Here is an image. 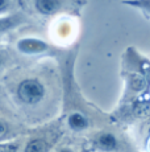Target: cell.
Here are the masks:
<instances>
[{
    "label": "cell",
    "instance_id": "cell-1",
    "mask_svg": "<svg viewBox=\"0 0 150 152\" xmlns=\"http://www.w3.org/2000/svg\"><path fill=\"white\" fill-rule=\"evenodd\" d=\"M91 147L95 152H125L126 143L115 131L102 130L94 134Z\"/></svg>",
    "mask_w": 150,
    "mask_h": 152
},
{
    "label": "cell",
    "instance_id": "cell-2",
    "mask_svg": "<svg viewBox=\"0 0 150 152\" xmlns=\"http://www.w3.org/2000/svg\"><path fill=\"white\" fill-rule=\"evenodd\" d=\"M86 0H34V8L44 16H51L63 11H79Z\"/></svg>",
    "mask_w": 150,
    "mask_h": 152
},
{
    "label": "cell",
    "instance_id": "cell-3",
    "mask_svg": "<svg viewBox=\"0 0 150 152\" xmlns=\"http://www.w3.org/2000/svg\"><path fill=\"white\" fill-rule=\"evenodd\" d=\"M17 95L25 104H37L45 98L46 89L44 83L36 78H28L19 85Z\"/></svg>",
    "mask_w": 150,
    "mask_h": 152
},
{
    "label": "cell",
    "instance_id": "cell-4",
    "mask_svg": "<svg viewBox=\"0 0 150 152\" xmlns=\"http://www.w3.org/2000/svg\"><path fill=\"white\" fill-rule=\"evenodd\" d=\"M49 45L45 41L34 37H25L17 42V49L24 54H40L48 50Z\"/></svg>",
    "mask_w": 150,
    "mask_h": 152
},
{
    "label": "cell",
    "instance_id": "cell-5",
    "mask_svg": "<svg viewBox=\"0 0 150 152\" xmlns=\"http://www.w3.org/2000/svg\"><path fill=\"white\" fill-rule=\"evenodd\" d=\"M67 126L74 132H83V131L90 128L91 121L84 113L74 111L67 116Z\"/></svg>",
    "mask_w": 150,
    "mask_h": 152
},
{
    "label": "cell",
    "instance_id": "cell-6",
    "mask_svg": "<svg viewBox=\"0 0 150 152\" xmlns=\"http://www.w3.org/2000/svg\"><path fill=\"white\" fill-rule=\"evenodd\" d=\"M124 3L134 7L136 10H140L144 15L150 17V0H125Z\"/></svg>",
    "mask_w": 150,
    "mask_h": 152
},
{
    "label": "cell",
    "instance_id": "cell-7",
    "mask_svg": "<svg viewBox=\"0 0 150 152\" xmlns=\"http://www.w3.org/2000/svg\"><path fill=\"white\" fill-rule=\"evenodd\" d=\"M25 152H48V144L42 139H33L25 147Z\"/></svg>",
    "mask_w": 150,
    "mask_h": 152
},
{
    "label": "cell",
    "instance_id": "cell-8",
    "mask_svg": "<svg viewBox=\"0 0 150 152\" xmlns=\"http://www.w3.org/2000/svg\"><path fill=\"white\" fill-rule=\"evenodd\" d=\"M11 7V0H0V15L5 13Z\"/></svg>",
    "mask_w": 150,
    "mask_h": 152
},
{
    "label": "cell",
    "instance_id": "cell-9",
    "mask_svg": "<svg viewBox=\"0 0 150 152\" xmlns=\"http://www.w3.org/2000/svg\"><path fill=\"white\" fill-rule=\"evenodd\" d=\"M5 132H7V124H5L3 121H0V138L4 136Z\"/></svg>",
    "mask_w": 150,
    "mask_h": 152
},
{
    "label": "cell",
    "instance_id": "cell-10",
    "mask_svg": "<svg viewBox=\"0 0 150 152\" xmlns=\"http://www.w3.org/2000/svg\"><path fill=\"white\" fill-rule=\"evenodd\" d=\"M58 152H74V150H71V148H69V147H65V148H61Z\"/></svg>",
    "mask_w": 150,
    "mask_h": 152
},
{
    "label": "cell",
    "instance_id": "cell-11",
    "mask_svg": "<svg viewBox=\"0 0 150 152\" xmlns=\"http://www.w3.org/2000/svg\"><path fill=\"white\" fill-rule=\"evenodd\" d=\"M84 152H90V151H84Z\"/></svg>",
    "mask_w": 150,
    "mask_h": 152
},
{
    "label": "cell",
    "instance_id": "cell-12",
    "mask_svg": "<svg viewBox=\"0 0 150 152\" xmlns=\"http://www.w3.org/2000/svg\"><path fill=\"white\" fill-rule=\"evenodd\" d=\"M0 65H1V61H0Z\"/></svg>",
    "mask_w": 150,
    "mask_h": 152
}]
</instances>
